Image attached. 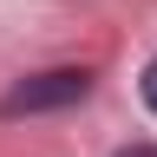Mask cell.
Returning <instances> with one entry per match:
<instances>
[{
    "mask_svg": "<svg viewBox=\"0 0 157 157\" xmlns=\"http://www.w3.org/2000/svg\"><path fill=\"white\" fill-rule=\"evenodd\" d=\"M85 92H92V72H85V66H59V72H39V78H20V85L0 98V118L59 111V105H78Z\"/></svg>",
    "mask_w": 157,
    "mask_h": 157,
    "instance_id": "6da1fadb",
    "label": "cell"
},
{
    "mask_svg": "<svg viewBox=\"0 0 157 157\" xmlns=\"http://www.w3.org/2000/svg\"><path fill=\"white\" fill-rule=\"evenodd\" d=\"M137 85H144V105L157 111V59H151V66H144V78H137Z\"/></svg>",
    "mask_w": 157,
    "mask_h": 157,
    "instance_id": "7a4b0ae2",
    "label": "cell"
},
{
    "mask_svg": "<svg viewBox=\"0 0 157 157\" xmlns=\"http://www.w3.org/2000/svg\"><path fill=\"white\" fill-rule=\"evenodd\" d=\"M118 157H157V144H131V151H118Z\"/></svg>",
    "mask_w": 157,
    "mask_h": 157,
    "instance_id": "3957f363",
    "label": "cell"
}]
</instances>
